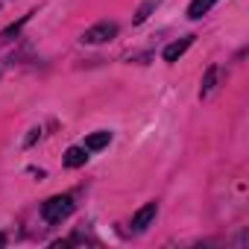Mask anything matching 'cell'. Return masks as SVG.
<instances>
[{"label": "cell", "instance_id": "obj_11", "mask_svg": "<svg viewBox=\"0 0 249 249\" xmlns=\"http://www.w3.org/2000/svg\"><path fill=\"white\" fill-rule=\"evenodd\" d=\"M41 138V126H36V129H30V135H27V141H24V147H33L36 141Z\"/></svg>", "mask_w": 249, "mask_h": 249}, {"label": "cell", "instance_id": "obj_9", "mask_svg": "<svg viewBox=\"0 0 249 249\" xmlns=\"http://www.w3.org/2000/svg\"><path fill=\"white\" fill-rule=\"evenodd\" d=\"M214 82H217V65H211L205 71V79H202V88H199V97H208L214 91Z\"/></svg>", "mask_w": 249, "mask_h": 249}, {"label": "cell", "instance_id": "obj_7", "mask_svg": "<svg viewBox=\"0 0 249 249\" xmlns=\"http://www.w3.org/2000/svg\"><path fill=\"white\" fill-rule=\"evenodd\" d=\"M33 15H36V12H27V15H21V18H18L15 24H9V27H6L3 33H0V41H12V38H15V36H18L21 30H24V24H27V21L33 18Z\"/></svg>", "mask_w": 249, "mask_h": 249}, {"label": "cell", "instance_id": "obj_12", "mask_svg": "<svg viewBox=\"0 0 249 249\" xmlns=\"http://www.w3.org/2000/svg\"><path fill=\"white\" fill-rule=\"evenodd\" d=\"M3 243H6V234H0V246H3Z\"/></svg>", "mask_w": 249, "mask_h": 249}, {"label": "cell", "instance_id": "obj_4", "mask_svg": "<svg viewBox=\"0 0 249 249\" xmlns=\"http://www.w3.org/2000/svg\"><path fill=\"white\" fill-rule=\"evenodd\" d=\"M191 44H194V36H185V38H179V41L167 44V47H164V53H161V56H164V62H170V65H173V62H176L188 47H191Z\"/></svg>", "mask_w": 249, "mask_h": 249}, {"label": "cell", "instance_id": "obj_8", "mask_svg": "<svg viewBox=\"0 0 249 249\" xmlns=\"http://www.w3.org/2000/svg\"><path fill=\"white\" fill-rule=\"evenodd\" d=\"M214 3H217V0H191V6H188V18H191V21H199V18H202Z\"/></svg>", "mask_w": 249, "mask_h": 249}, {"label": "cell", "instance_id": "obj_2", "mask_svg": "<svg viewBox=\"0 0 249 249\" xmlns=\"http://www.w3.org/2000/svg\"><path fill=\"white\" fill-rule=\"evenodd\" d=\"M117 36V24L114 21H100V24H94L91 30H85L82 33V44H106V41H111Z\"/></svg>", "mask_w": 249, "mask_h": 249}, {"label": "cell", "instance_id": "obj_5", "mask_svg": "<svg viewBox=\"0 0 249 249\" xmlns=\"http://www.w3.org/2000/svg\"><path fill=\"white\" fill-rule=\"evenodd\" d=\"M111 144V132L108 129H100V132H91L88 138H85V150L88 153H97V150H106Z\"/></svg>", "mask_w": 249, "mask_h": 249}, {"label": "cell", "instance_id": "obj_6", "mask_svg": "<svg viewBox=\"0 0 249 249\" xmlns=\"http://www.w3.org/2000/svg\"><path fill=\"white\" fill-rule=\"evenodd\" d=\"M88 161V150L85 147H68V153H65V167H82Z\"/></svg>", "mask_w": 249, "mask_h": 249}, {"label": "cell", "instance_id": "obj_10", "mask_svg": "<svg viewBox=\"0 0 249 249\" xmlns=\"http://www.w3.org/2000/svg\"><path fill=\"white\" fill-rule=\"evenodd\" d=\"M159 3H161V0H147V3H144V6H141L138 12H135V18H132V24H144V21L150 18V12H153V9H156Z\"/></svg>", "mask_w": 249, "mask_h": 249}, {"label": "cell", "instance_id": "obj_3", "mask_svg": "<svg viewBox=\"0 0 249 249\" xmlns=\"http://www.w3.org/2000/svg\"><path fill=\"white\" fill-rule=\"evenodd\" d=\"M156 214H159V202L153 199V202H147L144 208H138L135 211V217H132V231H144L153 220H156Z\"/></svg>", "mask_w": 249, "mask_h": 249}, {"label": "cell", "instance_id": "obj_1", "mask_svg": "<svg viewBox=\"0 0 249 249\" xmlns=\"http://www.w3.org/2000/svg\"><path fill=\"white\" fill-rule=\"evenodd\" d=\"M73 214V196L62 194V196H50L47 202H41V217L44 223H62L65 217Z\"/></svg>", "mask_w": 249, "mask_h": 249}]
</instances>
